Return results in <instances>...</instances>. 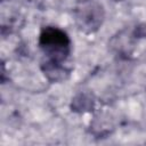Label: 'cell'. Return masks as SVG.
I'll list each match as a JSON object with an SVG mask.
<instances>
[{"label": "cell", "mask_w": 146, "mask_h": 146, "mask_svg": "<svg viewBox=\"0 0 146 146\" xmlns=\"http://www.w3.org/2000/svg\"><path fill=\"white\" fill-rule=\"evenodd\" d=\"M43 72L49 78V80H51V81L65 80V78L67 75V71L60 65V63L54 62V60H49L44 64Z\"/></svg>", "instance_id": "3957f363"}, {"label": "cell", "mask_w": 146, "mask_h": 146, "mask_svg": "<svg viewBox=\"0 0 146 146\" xmlns=\"http://www.w3.org/2000/svg\"><path fill=\"white\" fill-rule=\"evenodd\" d=\"M74 19L81 31H97L104 21L103 7L94 0H81L74 8Z\"/></svg>", "instance_id": "7a4b0ae2"}, {"label": "cell", "mask_w": 146, "mask_h": 146, "mask_svg": "<svg viewBox=\"0 0 146 146\" xmlns=\"http://www.w3.org/2000/svg\"><path fill=\"white\" fill-rule=\"evenodd\" d=\"M39 44L46 55L50 57V60L60 62L70 54L71 41L66 32L58 27L47 26L39 36Z\"/></svg>", "instance_id": "6da1fadb"}]
</instances>
